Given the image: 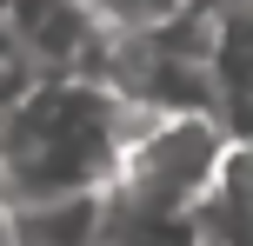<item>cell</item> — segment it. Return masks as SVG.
<instances>
[{"label":"cell","instance_id":"2","mask_svg":"<svg viewBox=\"0 0 253 246\" xmlns=\"http://www.w3.org/2000/svg\"><path fill=\"white\" fill-rule=\"evenodd\" d=\"M227 153H233V140H227V127L213 113H147L140 133L126 140L120 173H114L107 193L120 207H140V213L193 220L200 200L213 193Z\"/></svg>","mask_w":253,"mask_h":246},{"label":"cell","instance_id":"1","mask_svg":"<svg viewBox=\"0 0 253 246\" xmlns=\"http://www.w3.org/2000/svg\"><path fill=\"white\" fill-rule=\"evenodd\" d=\"M153 106L120 100L114 87L74 80H34L0 113V200H60V193H107L120 173L126 140Z\"/></svg>","mask_w":253,"mask_h":246},{"label":"cell","instance_id":"5","mask_svg":"<svg viewBox=\"0 0 253 246\" xmlns=\"http://www.w3.org/2000/svg\"><path fill=\"white\" fill-rule=\"evenodd\" d=\"M34 60H27V47H20V34L7 27V13H0V113H7L13 100H20L27 87H34Z\"/></svg>","mask_w":253,"mask_h":246},{"label":"cell","instance_id":"4","mask_svg":"<svg viewBox=\"0 0 253 246\" xmlns=\"http://www.w3.org/2000/svg\"><path fill=\"white\" fill-rule=\"evenodd\" d=\"M200 246H253V146H233L200 200Z\"/></svg>","mask_w":253,"mask_h":246},{"label":"cell","instance_id":"3","mask_svg":"<svg viewBox=\"0 0 253 246\" xmlns=\"http://www.w3.org/2000/svg\"><path fill=\"white\" fill-rule=\"evenodd\" d=\"M13 213V246H107V193L27 200Z\"/></svg>","mask_w":253,"mask_h":246}]
</instances>
